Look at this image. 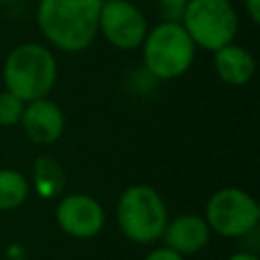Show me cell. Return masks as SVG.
<instances>
[{"label":"cell","instance_id":"cell-16","mask_svg":"<svg viewBox=\"0 0 260 260\" xmlns=\"http://www.w3.org/2000/svg\"><path fill=\"white\" fill-rule=\"evenodd\" d=\"M142 260H187V258L181 256V254H177V252H173L167 246H156L150 252H146Z\"/></svg>","mask_w":260,"mask_h":260},{"label":"cell","instance_id":"cell-12","mask_svg":"<svg viewBox=\"0 0 260 260\" xmlns=\"http://www.w3.org/2000/svg\"><path fill=\"white\" fill-rule=\"evenodd\" d=\"M30 191L43 199H55L63 195L67 175L65 167L51 154H39L30 165Z\"/></svg>","mask_w":260,"mask_h":260},{"label":"cell","instance_id":"cell-9","mask_svg":"<svg viewBox=\"0 0 260 260\" xmlns=\"http://www.w3.org/2000/svg\"><path fill=\"white\" fill-rule=\"evenodd\" d=\"M24 136L39 146H51L59 142L65 132V112L49 95L24 104L18 124Z\"/></svg>","mask_w":260,"mask_h":260},{"label":"cell","instance_id":"cell-5","mask_svg":"<svg viewBox=\"0 0 260 260\" xmlns=\"http://www.w3.org/2000/svg\"><path fill=\"white\" fill-rule=\"evenodd\" d=\"M181 24L197 49L213 53L236 41L240 14L232 0H189Z\"/></svg>","mask_w":260,"mask_h":260},{"label":"cell","instance_id":"cell-7","mask_svg":"<svg viewBox=\"0 0 260 260\" xmlns=\"http://www.w3.org/2000/svg\"><path fill=\"white\" fill-rule=\"evenodd\" d=\"M148 18L144 10L132 0H102L98 35L118 51L140 49L146 32Z\"/></svg>","mask_w":260,"mask_h":260},{"label":"cell","instance_id":"cell-20","mask_svg":"<svg viewBox=\"0 0 260 260\" xmlns=\"http://www.w3.org/2000/svg\"><path fill=\"white\" fill-rule=\"evenodd\" d=\"M0 260H2V258H0Z\"/></svg>","mask_w":260,"mask_h":260},{"label":"cell","instance_id":"cell-17","mask_svg":"<svg viewBox=\"0 0 260 260\" xmlns=\"http://www.w3.org/2000/svg\"><path fill=\"white\" fill-rule=\"evenodd\" d=\"M244 4V14L248 16V20L252 24L260 22V0H242Z\"/></svg>","mask_w":260,"mask_h":260},{"label":"cell","instance_id":"cell-10","mask_svg":"<svg viewBox=\"0 0 260 260\" xmlns=\"http://www.w3.org/2000/svg\"><path fill=\"white\" fill-rule=\"evenodd\" d=\"M211 240V230L201 213H179L175 217L169 215V221L162 230L160 242L181 256L199 254Z\"/></svg>","mask_w":260,"mask_h":260},{"label":"cell","instance_id":"cell-2","mask_svg":"<svg viewBox=\"0 0 260 260\" xmlns=\"http://www.w3.org/2000/svg\"><path fill=\"white\" fill-rule=\"evenodd\" d=\"M59 77V63L47 43L26 41L8 51L2 61L4 89L24 102L47 98Z\"/></svg>","mask_w":260,"mask_h":260},{"label":"cell","instance_id":"cell-1","mask_svg":"<svg viewBox=\"0 0 260 260\" xmlns=\"http://www.w3.org/2000/svg\"><path fill=\"white\" fill-rule=\"evenodd\" d=\"M102 0H39L35 22L51 49L81 53L98 39Z\"/></svg>","mask_w":260,"mask_h":260},{"label":"cell","instance_id":"cell-14","mask_svg":"<svg viewBox=\"0 0 260 260\" xmlns=\"http://www.w3.org/2000/svg\"><path fill=\"white\" fill-rule=\"evenodd\" d=\"M24 100L14 95L8 89L0 91V128H14L20 124L22 110H24Z\"/></svg>","mask_w":260,"mask_h":260},{"label":"cell","instance_id":"cell-15","mask_svg":"<svg viewBox=\"0 0 260 260\" xmlns=\"http://www.w3.org/2000/svg\"><path fill=\"white\" fill-rule=\"evenodd\" d=\"M189 0H156V8L160 14V20H173L181 22V16L185 12Z\"/></svg>","mask_w":260,"mask_h":260},{"label":"cell","instance_id":"cell-4","mask_svg":"<svg viewBox=\"0 0 260 260\" xmlns=\"http://www.w3.org/2000/svg\"><path fill=\"white\" fill-rule=\"evenodd\" d=\"M169 221V209L160 191L146 183L126 187L116 201V225L120 234L138 246L160 240Z\"/></svg>","mask_w":260,"mask_h":260},{"label":"cell","instance_id":"cell-8","mask_svg":"<svg viewBox=\"0 0 260 260\" xmlns=\"http://www.w3.org/2000/svg\"><path fill=\"white\" fill-rule=\"evenodd\" d=\"M106 209L100 199L89 193L59 195L55 205V221L59 230L73 240H91L106 228Z\"/></svg>","mask_w":260,"mask_h":260},{"label":"cell","instance_id":"cell-11","mask_svg":"<svg viewBox=\"0 0 260 260\" xmlns=\"http://www.w3.org/2000/svg\"><path fill=\"white\" fill-rule=\"evenodd\" d=\"M213 71L230 87H244L256 73V59L250 49L236 41L213 51Z\"/></svg>","mask_w":260,"mask_h":260},{"label":"cell","instance_id":"cell-18","mask_svg":"<svg viewBox=\"0 0 260 260\" xmlns=\"http://www.w3.org/2000/svg\"><path fill=\"white\" fill-rule=\"evenodd\" d=\"M225 260H260V256L256 254V252H250V250H238V252H234V254H230Z\"/></svg>","mask_w":260,"mask_h":260},{"label":"cell","instance_id":"cell-13","mask_svg":"<svg viewBox=\"0 0 260 260\" xmlns=\"http://www.w3.org/2000/svg\"><path fill=\"white\" fill-rule=\"evenodd\" d=\"M30 181L12 167H0V211H14L26 203Z\"/></svg>","mask_w":260,"mask_h":260},{"label":"cell","instance_id":"cell-3","mask_svg":"<svg viewBox=\"0 0 260 260\" xmlns=\"http://www.w3.org/2000/svg\"><path fill=\"white\" fill-rule=\"evenodd\" d=\"M142 67L156 81H173L183 77L195 63L197 47L181 22L158 20L148 26L140 45Z\"/></svg>","mask_w":260,"mask_h":260},{"label":"cell","instance_id":"cell-19","mask_svg":"<svg viewBox=\"0 0 260 260\" xmlns=\"http://www.w3.org/2000/svg\"><path fill=\"white\" fill-rule=\"evenodd\" d=\"M10 2H14V0H0V4H10Z\"/></svg>","mask_w":260,"mask_h":260},{"label":"cell","instance_id":"cell-6","mask_svg":"<svg viewBox=\"0 0 260 260\" xmlns=\"http://www.w3.org/2000/svg\"><path fill=\"white\" fill-rule=\"evenodd\" d=\"M211 234L242 240L260 225V205L252 193L242 187H221L213 191L201 213Z\"/></svg>","mask_w":260,"mask_h":260}]
</instances>
